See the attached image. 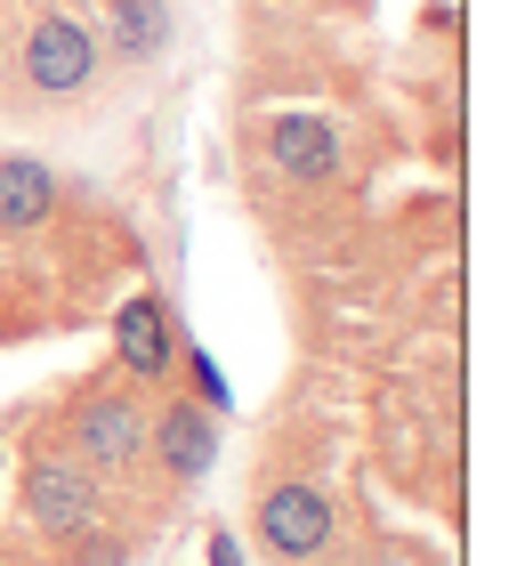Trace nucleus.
<instances>
[{"label": "nucleus", "mask_w": 525, "mask_h": 566, "mask_svg": "<svg viewBox=\"0 0 525 566\" xmlns=\"http://www.w3.org/2000/svg\"><path fill=\"white\" fill-rule=\"evenodd\" d=\"M73 566H129V534H97V526H82V534H73Z\"/></svg>", "instance_id": "9b49d317"}, {"label": "nucleus", "mask_w": 525, "mask_h": 566, "mask_svg": "<svg viewBox=\"0 0 525 566\" xmlns=\"http://www.w3.org/2000/svg\"><path fill=\"white\" fill-rule=\"evenodd\" d=\"M57 211V170L41 154H0V235H41Z\"/></svg>", "instance_id": "6e6552de"}, {"label": "nucleus", "mask_w": 525, "mask_h": 566, "mask_svg": "<svg viewBox=\"0 0 525 566\" xmlns=\"http://www.w3.org/2000/svg\"><path fill=\"white\" fill-rule=\"evenodd\" d=\"M0 566H17V558H0Z\"/></svg>", "instance_id": "ddd939ff"}, {"label": "nucleus", "mask_w": 525, "mask_h": 566, "mask_svg": "<svg viewBox=\"0 0 525 566\" xmlns=\"http://www.w3.org/2000/svg\"><path fill=\"white\" fill-rule=\"evenodd\" d=\"M65 446L97 470V485H114V478H138L146 470V405L138 389H82L65 405Z\"/></svg>", "instance_id": "7ed1b4c3"}, {"label": "nucleus", "mask_w": 525, "mask_h": 566, "mask_svg": "<svg viewBox=\"0 0 525 566\" xmlns=\"http://www.w3.org/2000/svg\"><path fill=\"white\" fill-rule=\"evenodd\" d=\"M267 163H275L283 178H332V170H339L332 122H315V114H275V122H267Z\"/></svg>", "instance_id": "1a4fd4ad"}, {"label": "nucleus", "mask_w": 525, "mask_h": 566, "mask_svg": "<svg viewBox=\"0 0 525 566\" xmlns=\"http://www.w3.org/2000/svg\"><path fill=\"white\" fill-rule=\"evenodd\" d=\"M178 373L195 380V405H210V413H227V380H219V365L195 348V340H178Z\"/></svg>", "instance_id": "9d476101"}, {"label": "nucleus", "mask_w": 525, "mask_h": 566, "mask_svg": "<svg viewBox=\"0 0 525 566\" xmlns=\"http://www.w3.org/2000/svg\"><path fill=\"white\" fill-rule=\"evenodd\" d=\"M146 461H154L170 485H202L210 461H219V413L170 389V397L146 413Z\"/></svg>", "instance_id": "39448f33"}, {"label": "nucleus", "mask_w": 525, "mask_h": 566, "mask_svg": "<svg viewBox=\"0 0 525 566\" xmlns=\"http://www.w3.org/2000/svg\"><path fill=\"white\" fill-rule=\"evenodd\" d=\"M210 566H243V543H234V534L219 526V534H210Z\"/></svg>", "instance_id": "f8f14e48"}, {"label": "nucleus", "mask_w": 525, "mask_h": 566, "mask_svg": "<svg viewBox=\"0 0 525 566\" xmlns=\"http://www.w3.org/2000/svg\"><path fill=\"white\" fill-rule=\"evenodd\" d=\"M17 494H24V518L41 526V543H73V534L97 526V510H105L97 470L65 446V437H57V446H33V453H24Z\"/></svg>", "instance_id": "f03ea898"}, {"label": "nucleus", "mask_w": 525, "mask_h": 566, "mask_svg": "<svg viewBox=\"0 0 525 566\" xmlns=\"http://www.w3.org/2000/svg\"><path fill=\"white\" fill-rule=\"evenodd\" d=\"M114 365H122V380H138V389H170V380H178V324H170L162 292H129L122 300Z\"/></svg>", "instance_id": "423d86ee"}, {"label": "nucleus", "mask_w": 525, "mask_h": 566, "mask_svg": "<svg viewBox=\"0 0 525 566\" xmlns=\"http://www.w3.org/2000/svg\"><path fill=\"white\" fill-rule=\"evenodd\" d=\"M97 33L73 9H41L33 24L17 33V106L41 114V106H82V97L97 90Z\"/></svg>", "instance_id": "f257e3e1"}, {"label": "nucleus", "mask_w": 525, "mask_h": 566, "mask_svg": "<svg viewBox=\"0 0 525 566\" xmlns=\"http://www.w3.org/2000/svg\"><path fill=\"white\" fill-rule=\"evenodd\" d=\"M251 534H259V551H267L275 566H324L332 551V494L324 485H307V478H275V485H259V502H251Z\"/></svg>", "instance_id": "20e7f679"}, {"label": "nucleus", "mask_w": 525, "mask_h": 566, "mask_svg": "<svg viewBox=\"0 0 525 566\" xmlns=\"http://www.w3.org/2000/svg\"><path fill=\"white\" fill-rule=\"evenodd\" d=\"M178 33V9L170 0H105V41H97V57H114V65H154L170 49Z\"/></svg>", "instance_id": "0eeeda50"}]
</instances>
